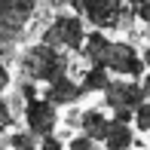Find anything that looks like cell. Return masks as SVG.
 <instances>
[{
	"label": "cell",
	"instance_id": "6da1fadb",
	"mask_svg": "<svg viewBox=\"0 0 150 150\" xmlns=\"http://www.w3.org/2000/svg\"><path fill=\"white\" fill-rule=\"evenodd\" d=\"M18 64H22V74L34 83H49V80L61 77V74L71 71V61H67L64 49L49 43H34L18 55Z\"/></svg>",
	"mask_w": 150,
	"mask_h": 150
},
{
	"label": "cell",
	"instance_id": "7a4b0ae2",
	"mask_svg": "<svg viewBox=\"0 0 150 150\" xmlns=\"http://www.w3.org/2000/svg\"><path fill=\"white\" fill-rule=\"evenodd\" d=\"M71 9L77 12L83 22H89L98 31H117L132 25V9L126 0H77L71 3Z\"/></svg>",
	"mask_w": 150,
	"mask_h": 150
},
{
	"label": "cell",
	"instance_id": "3957f363",
	"mask_svg": "<svg viewBox=\"0 0 150 150\" xmlns=\"http://www.w3.org/2000/svg\"><path fill=\"white\" fill-rule=\"evenodd\" d=\"M86 37V22L77 16V12H55L49 25L40 34V43H49V46H58V49H67V52H80V43Z\"/></svg>",
	"mask_w": 150,
	"mask_h": 150
},
{
	"label": "cell",
	"instance_id": "277c9868",
	"mask_svg": "<svg viewBox=\"0 0 150 150\" xmlns=\"http://www.w3.org/2000/svg\"><path fill=\"white\" fill-rule=\"evenodd\" d=\"M40 0H0V55L9 52L16 37L25 31L28 18L37 12Z\"/></svg>",
	"mask_w": 150,
	"mask_h": 150
},
{
	"label": "cell",
	"instance_id": "5b68a950",
	"mask_svg": "<svg viewBox=\"0 0 150 150\" xmlns=\"http://www.w3.org/2000/svg\"><path fill=\"white\" fill-rule=\"evenodd\" d=\"M98 64L107 67L110 74H120V77H129V80H138L147 71L144 61H141V52L132 43H126V40H107Z\"/></svg>",
	"mask_w": 150,
	"mask_h": 150
},
{
	"label": "cell",
	"instance_id": "8992f818",
	"mask_svg": "<svg viewBox=\"0 0 150 150\" xmlns=\"http://www.w3.org/2000/svg\"><path fill=\"white\" fill-rule=\"evenodd\" d=\"M144 101V92H141V83L138 80H129V77H120V80H110L104 86V104L113 110H129L132 113L135 107Z\"/></svg>",
	"mask_w": 150,
	"mask_h": 150
},
{
	"label": "cell",
	"instance_id": "52a82bcc",
	"mask_svg": "<svg viewBox=\"0 0 150 150\" xmlns=\"http://www.w3.org/2000/svg\"><path fill=\"white\" fill-rule=\"evenodd\" d=\"M58 107L55 104H49L46 98H31V101H25V126H28V132L31 135H49V132H55L58 129Z\"/></svg>",
	"mask_w": 150,
	"mask_h": 150
},
{
	"label": "cell",
	"instance_id": "ba28073f",
	"mask_svg": "<svg viewBox=\"0 0 150 150\" xmlns=\"http://www.w3.org/2000/svg\"><path fill=\"white\" fill-rule=\"evenodd\" d=\"M43 86H46V89H40V98H46L49 104H55V107H71V104H77V101L83 98L80 83L71 80L67 74H61V77L49 80V83H43Z\"/></svg>",
	"mask_w": 150,
	"mask_h": 150
},
{
	"label": "cell",
	"instance_id": "9c48e42d",
	"mask_svg": "<svg viewBox=\"0 0 150 150\" xmlns=\"http://www.w3.org/2000/svg\"><path fill=\"white\" fill-rule=\"evenodd\" d=\"M104 150H132L135 144V129L132 122H122V120H107V132L101 138Z\"/></svg>",
	"mask_w": 150,
	"mask_h": 150
},
{
	"label": "cell",
	"instance_id": "30bf717a",
	"mask_svg": "<svg viewBox=\"0 0 150 150\" xmlns=\"http://www.w3.org/2000/svg\"><path fill=\"white\" fill-rule=\"evenodd\" d=\"M107 120H110V117H107L104 110H98V107H89V110L80 113L77 126H80V132H83V135H89L95 144H101V138H104V132H107Z\"/></svg>",
	"mask_w": 150,
	"mask_h": 150
},
{
	"label": "cell",
	"instance_id": "8fae6325",
	"mask_svg": "<svg viewBox=\"0 0 150 150\" xmlns=\"http://www.w3.org/2000/svg\"><path fill=\"white\" fill-rule=\"evenodd\" d=\"M110 83V71L101 64H89L83 67V77H80V89H83V95L89 92H104V86Z\"/></svg>",
	"mask_w": 150,
	"mask_h": 150
},
{
	"label": "cell",
	"instance_id": "7c38bea8",
	"mask_svg": "<svg viewBox=\"0 0 150 150\" xmlns=\"http://www.w3.org/2000/svg\"><path fill=\"white\" fill-rule=\"evenodd\" d=\"M132 126L138 129V132H150V98H144L132 110Z\"/></svg>",
	"mask_w": 150,
	"mask_h": 150
},
{
	"label": "cell",
	"instance_id": "4fadbf2b",
	"mask_svg": "<svg viewBox=\"0 0 150 150\" xmlns=\"http://www.w3.org/2000/svg\"><path fill=\"white\" fill-rule=\"evenodd\" d=\"M129 9H132V16L138 18V22L150 25V0H126Z\"/></svg>",
	"mask_w": 150,
	"mask_h": 150
},
{
	"label": "cell",
	"instance_id": "5bb4252c",
	"mask_svg": "<svg viewBox=\"0 0 150 150\" xmlns=\"http://www.w3.org/2000/svg\"><path fill=\"white\" fill-rule=\"evenodd\" d=\"M37 150H64V141H61L55 132L40 135V144H37Z\"/></svg>",
	"mask_w": 150,
	"mask_h": 150
},
{
	"label": "cell",
	"instance_id": "9a60e30c",
	"mask_svg": "<svg viewBox=\"0 0 150 150\" xmlns=\"http://www.w3.org/2000/svg\"><path fill=\"white\" fill-rule=\"evenodd\" d=\"M28 144H34L31 132H12L9 138H6V147H9V150H16V147H28Z\"/></svg>",
	"mask_w": 150,
	"mask_h": 150
},
{
	"label": "cell",
	"instance_id": "2e32d148",
	"mask_svg": "<svg viewBox=\"0 0 150 150\" xmlns=\"http://www.w3.org/2000/svg\"><path fill=\"white\" fill-rule=\"evenodd\" d=\"M18 92H22V98H25V101H31V98H37V95H40L37 83H34V80H28V77L18 83Z\"/></svg>",
	"mask_w": 150,
	"mask_h": 150
},
{
	"label": "cell",
	"instance_id": "e0dca14e",
	"mask_svg": "<svg viewBox=\"0 0 150 150\" xmlns=\"http://www.w3.org/2000/svg\"><path fill=\"white\" fill-rule=\"evenodd\" d=\"M9 86H12V71H9V64H6V61H0V92L9 89Z\"/></svg>",
	"mask_w": 150,
	"mask_h": 150
},
{
	"label": "cell",
	"instance_id": "ac0fdd59",
	"mask_svg": "<svg viewBox=\"0 0 150 150\" xmlns=\"http://www.w3.org/2000/svg\"><path fill=\"white\" fill-rule=\"evenodd\" d=\"M0 126H12V113H9V101L0 92Z\"/></svg>",
	"mask_w": 150,
	"mask_h": 150
},
{
	"label": "cell",
	"instance_id": "d6986e66",
	"mask_svg": "<svg viewBox=\"0 0 150 150\" xmlns=\"http://www.w3.org/2000/svg\"><path fill=\"white\" fill-rule=\"evenodd\" d=\"M138 83H141V92H144V98H150V67L138 77Z\"/></svg>",
	"mask_w": 150,
	"mask_h": 150
},
{
	"label": "cell",
	"instance_id": "ffe728a7",
	"mask_svg": "<svg viewBox=\"0 0 150 150\" xmlns=\"http://www.w3.org/2000/svg\"><path fill=\"white\" fill-rule=\"evenodd\" d=\"M46 6H49V9H64L67 0H46Z\"/></svg>",
	"mask_w": 150,
	"mask_h": 150
},
{
	"label": "cell",
	"instance_id": "44dd1931",
	"mask_svg": "<svg viewBox=\"0 0 150 150\" xmlns=\"http://www.w3.org/2000/svg\"><path fill=\"white\" fill-rule=\"evenodd\" d=\"M141 61H144V67H150V43L144 46V52H141Z\"/></svg>",
	"mask_w": 150,
	"mask_h": 150
},
{
	"label": "cell",
	"instance_id": "7402d4cb",
	"mask_svg": "<svg viewBox=\"0 0 150 150\" xmlns=\"http://www.w3.org/2000/svg\"><path fill=\"white\" fill-rule=\"evenodd\" d=\"M16 150H37V141H34V144H28V147H16Z\"/></svg>",
	"mask_w": 150,
	"mask_h": 150
},
{
	"label": "cell",
	"instance_id": "603a6c76",
	"mask_svg": "<svg viewBox=\"0 0 150 150\" xmlns=\"http://www.w3.org/2000/svg\"><path fill=\"white\" fill-rule=\"evenodd\" d=\"M86 150H101V147H98V144H92V147H86Z\"/></svg>",
	"mask_w": 150,
	"mask_h": 150
},
{
	"label": "cell",
	"instance_id": "cb8c5ba5",
	"mask_svg": "<svg viewBox=\"0 0 150 150\" xmlns=\"http://www.w3.org/2000/svg\"><path fill=\"white\" fill-rule=\"evenodd\" d=\"M71 3H77V0H67V6H71Z\"/></svg>",
	"mask_w": 150,
	"mask_h": 150
}]
</instances>
